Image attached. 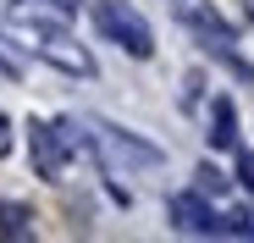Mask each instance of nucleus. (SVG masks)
Listing matches in <instances>:
<instances>
[{"instance_id": "4", "label": "nucleus", "mask_w": 254, "mask_h": 243, "mask_svg": "<svg viewBox=\"0 0 254 243\" xmlns=\"http://www.w3.org/2000/svg\"><path fill=\"white\" fill-rule=\"evenodd\" d=\"M166 210H172L177 232H193V238H210V232H216V216H210V205H204L199 193H177Z\"/></svg>"}, {"instance_id": "2", "label": "nucleus", "mask_w": 254, "mask_h": 243, "mask_svg": "<svg viewBox=\"0 0 254 243\" xmlns=\"http://www.w3.org/2000/svg\"><path fill=\"white\" fill-rule=\"evenodd\" d=\"M77 149V122H33L28 133V155H33V172L39 177H61L66 172V155Z\"/></svg>"}, {"instance_id": "1", "label": "nucleus", "mask_w": 254, "mask_h": 243, "mask_svg": "<svg viewBox=\"0 0 254 243\" xmlns=\"http://www.w3.org/2000/svg\"><path fill=\"white\" fill-rule=\"evenodd\" d=\"M94 22H100L105 39H116L127 56H138V61L155 56V33H149V22L127 6V0H100V6H94Z\"/></svg>"}, {"instance_id": "7", "label": "nucleus", "mask_w": 254, "mask_h": 243, "mask_svg": "<svg viewBox=\"0 0 254 243\" xmlns=\"http://www.w3.org/2000/svg\"><path fill=\"white\" fill-rule=\"evenodd\" d=\"M216 232H227V238H254V210H227V216L216 221Z\"/></svg>"}, {"instance_id": "10", "label": "nucleus", "mask_w": 254, "mask_h": 243, "mask_svg": "<svg viewBox=\"0 0 254 243\" xmlns=\"http://www.w3.org/2000/svg\"><path fill=\"white\" fill-rule=\"evenodd\" d=\"M11 149V122H6V111H0V155Z\"/></svg>"}, {"instance_id": "11", "label": "nucleus", "mask_w": 254, "mask_h": 243, "mask_svg": "<svg viewBox=\"0 0 254 243\" xmlns=\"http://www.w3.org/2000/svg\"><path fill=\"white\" fill-rule=\"evenodd\" d=\"M17 6H33V0H17ZM50 6H56V11H72L77 0H50Z\"/></svg>"}, {"instance_id": "8", "label": "nucleus", "mask_w": 254, "mask_h": 243, "mask_svg": "<svg viewBox=\"0 0 254 243\" xmlns=\"http://www.w3.org/2000/svg\"><path fill=\"white\" fill-rule=\"evenodd\" d=\"M199 193H221V172L216 166H199Z\"/></svg>"}, {"instance_id": "12", "label": "nucleus", "mask_w": 254, "mask_h": 243, "mask_svg": "<svg viewBox=\"0 0 254 243\" xmlns=\"http://www.w3.org/2000/svg\"><path fill=\"white\" fill-rule=\"evenodd\" d=\"M0 77H17V66H11V61H6V56H0Z\"/></svg>"}, {"instance_id": "6", "label": "nucleus", "mask_w": 254, "mask_h": 243, "mask_svg": "<svg viewBox=\"0 0 254 243\" xmlns=\"http://www.w3.org/2000/svg\"><path fill=\"white\" fill-rule=\"evenodd\" d=\"M0 238H11V243L33 238V216L22 205H6V199H0Z\"/></svg>"}, {"instance_id": "3", "label": "nucleus", "mask_w": 254, "mask_h": 243, "mask_svg": "<svg viewBox=\"0 0 254 243\" xmlns=\"http://www.w3.org/2000/svg\"><path fill=\"white\" fill-rule=\"evenodd\" d=\"M83 127L94 133V149L105 155V166H122V172H155V166H160V149H149V144H138V138L105 127V122H83Z\"/></svg>"}, {"instance_id": "5", "label": "nucleus", "mask_w": 254, "mask_h": 243, "mask_svg": "<svg viewBox=\"0 0 254 243\" xmlns=\"http://www.w3.org/2000/svg\"><path fill=\"white\" fill-rule=\"evenodd\" d=\"M204 138H210V149H232V144H238V111H232L227 94L210 105V133H204Z\"/></svg>"}, {"instance_id": "9", "label": "nucleus", "mask_w": 254, "mask_h": 243, "mask_svg": "<svg viewBox=\"0 0 254 243\" xmlns=\"http://www.w3.org/2000/svg\"><path fill=\"white\" fill-rule=\"evenodd\" d=\"M238 182H243V188H254V149H243V155H238Z\"/></svg>"}]
</instances>
